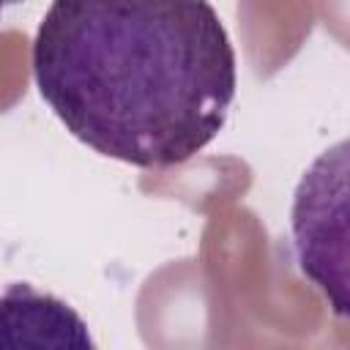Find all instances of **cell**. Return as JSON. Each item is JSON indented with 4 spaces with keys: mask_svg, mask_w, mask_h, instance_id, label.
<instances>
[{
    "mask_svg": "<svg viewBox=\"0 0 350 350\" xmlns=\"http://www.w3.org/2000/svg\"><path fill=\"white\" fill-rule=\"evenodd\" d=\"M33 79L79 142L142 170L211 145L238 88L211 0H52L33 38Z\"/></svg>",
    "mask_w": 350,
    "mask_h": 350,
    "instance_id": "6da1fadb",
    "label": "cell"
},
{
    "mask_svg": "<svg viewBox=\"0 0 350 350\" xmlns=\"http://www.w3.org/2000/svg\"><path fill=\"white\" fill-rule=\"evenodd\" d=\"M290 232L298 271L336 317L350 320V137L323 150L301 175Z\"/></svg>",
    "mask_w": 350,
    "mask_h": 350,
    "instance_id": "7a4b0ae2",
    "label": "cell"
}]
</instances>
